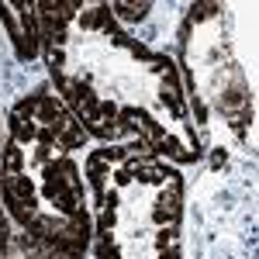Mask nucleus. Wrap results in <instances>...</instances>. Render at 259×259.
<instances>
[{
  "label": "nucleus",
  "mask_w": 259,
  "mask_h": 259,
  "mask_svg": "<svg viewBox=\"0 0 259 259\" xmlns=\"http://www.w3.org/2000/svg\"><path fill=\"white\" fill-rule=\"evenodd\" d=\"M90 149V135L49 83L21 94L4 118V211L45 259H87L90 252L94 221L83 177Z\"/></svg>",
  "instance_id": "2"
},
{
  "label": "nucleus",
  "mask_w": 259,
  "mask_h": 259,
  "mask_svg": "<svg viewBox=\"0 0 259 259\" xmlns=\"http://www.w3.org/2000/svg\"><path fill=\"white\" fill-rule=\"evenodd\" d=\"M0 149H4V121H0ZM0 259H45L38 249L14 228V221L7 218L4 197H0Z\"/></svg>",
  "instance_id": "6"
},
{
  "label": "nucleus",
  "mask_w": 259,
  "mask_h": 259,
  "mask_svg": "<svg viewBox=\"0 0 259 259\" xmlns=\"http://www.w3.org/2000/svg\"><path fill=\"white\" fill-rule=\"evenodd\" d=\"M111 7V14H114V21L118 24H124V28H132V21H142L149 18V11H152V4H107Z\"/></svg>",
  "instance_id": "7"
},
{
  "label": "nucleus",
  "mask_w": 259,
  "mask_h": 259,
  "mask_svg": "<svg viewBox=\"0 0 259 259\" xmlns=\"http://www.w3.org/2000/svg\"><path fill=\"white\" fill-rule=\"evenodd\" d=\"M0 24L21 62H31L41 56L38 0H0Z\"/></svg>",
  "instance_id": "5"
},
{
  "label": "nucleus",
  "mask_w": 259,
  "mask_h": 259,
  "mask_svg": "<svg viewBox=\"0 0 259 259\" xmlns=\"http://www.w3.org/2000/svg\"><path fill=\"white\" fill-rule=\"evenodd\" d=\"M94 259H183V173L135 145H94L83 159Z\"/></svg>",
  "instance_id": "3"
},
{
  "label": "nucleus",
  "mask_w": 259,
  "mask_h": 259,
  "mask_svg": "<svg viewBox=\"0 0 259 259\" xmlns=\"http://www.w3.org/2000/svg\"><path fill=\"white\" fill-rule=\"evenodd\" d=\"M49 87L97 145L190 166L204 142L173 56L135 38L104 0H38Z\"/></svg>",
  "instance_id": "1"
},
{
  "label": "nucleus",
  "mask_w": 259,
  "mask_h": 259,
  "mask_svg": "<svg viewBox=\"0 0 259 259\" xmlns=\"http://www.w3.org/2000/svg\"><path fill=\"white\" fill-rule=\"evenodd\" d=\"M177 69L194 114L200 142L204 135H225L242 142L252 124V90L232 52L221 4H190L177 31Z\"/></svg>",
  "instance_id": "4"
}]
</instances>
